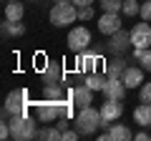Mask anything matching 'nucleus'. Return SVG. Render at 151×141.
I'll use <instances>...</instances> for the list:
<instances>
[{"label": "nucleus", "instance_id": "21", "mask_svg": "<svg viewBox=\"0 0 151 141\" xmlns=\"http://www.w3.org/2000/svg\"><path fill=\"white\" fill-rule=\"evenodd\" d=\"M43 96L45 98H53V101H63L65 91L58 86V83H48V86H43Z\"/></svg>", "mask_w": 151, "mask_h": 141}, {"label": "nucleus", "instance_id": "5", "mask_svg": "<svg viewBox=\"0 0 151 141\" xmlns=\"http://www.w3.org/2000/svg\"><path fill=\"white\" fill-rule=\"evenodd\" d=\"M63 106H65V98L63 101H53V98H43L40 103H35V116L40 121H55L58 116H63Z\"/></svg>", "mask_w": 151, "mask_h": 141}, {"label": "nucleus", "instance_id": "33", "mask_svg": "<svg viewBox=\"0 0 151 141\" xmlns=\"http://www.w3.org/2000/svg\"><path fill=\"white\" fill-rule=\"evenodd\" d=\"M53 3H73V0H53Z\"/></svg>", "mask_w": 151, "mask_h": 141}, {"label": "nucleus", "instance_id": "12", "mask_svg": "<svg viewBox=\"0 0 151 141\" xmlns=\"http://www.w3.org/2000/svg\"><path fill=\"white\" fill-rule=\"evenodd\" d=\"M126 91H129V88H126L124 78H108L106 86H103V93H106V98H113V101H124Z\"/></svg>", "mask_w": 151, "mask_h": 141}, {"label": "nucleus", "instance_id": "30", "mask_svg": "<svg viewBox=\"0 0 151 141\" xmlns=\"http://www.w3.org/2000/svg\"><path fill=\"white\" fill-rule=\"evenodd\" d=\"M78 134H81L78 129H76V131H63V139L65 141H73V139H78Z\"/></svg>", "mask_w": 151, "mask_h": 141}, {"label": "nucleus", "instance_id": "22", "mask_svg": "<svg viewBox=\"0 0 151 141\" xmlns=\"http://www.w3.org/2000/svg\"><path fill=\"white\" fill-rule=\"evenodd\" d=\"M3 33H5V35H23V33H25V25H23L20 20L18 23H13V20H3Z\"/></svg>", "mask_w": 151, "mask_h": 141}, {"label": "nucleus", "instance_id": "31", "mask_svg": "<svg viewBox=\"0 0 151 141\" xmlns=\"http://www.w3.org/2000/svg\"><path fill=\"white\" fill-rule=\"evenodd\" d=\"M76 3V8H86V5H93L96 0H73Z\"/></svg>", "mask_w": 151, "mask_h": 141}, {"label": "nucleus", "instance_id": "14", "mask_svg": "<svg viewBox=\"0 0 151 141\" xmlns=\"http://www.w3.org/2000/svg\"><path fill=\"white\" fill-rule=\"evenodd\" d=\"M124 83L126 88H141V83H144V68L141 65H129L124 73Z\"/></svg>", "mask_w": 151, "mask_h": 141}, {"label": "nucleus", "instance_id": "18", "mask_svg": "<svg viewBox=\"0 0 151 141\" xmlns=\"http://www.w3.org/2000/svg\"><path fill=\"white\" fill-rule=\"evenodd\" d=\"M23 15H25V8H23V3H18V0H10V3H5V18L13 23L23 20Z\"/></svg>", "mask_w": 151, "mask_h": 141}, {"label": "nucleus", "instance_id": "17", "mask_svg": "<svg viewBox=\"0 0 151 141\" xmlns=\"http://www.w3.org/2000/svg\"><path fill=\"white\" fill-rule=\"evenodd\" d=\"M131 136H134L131 129L124 126V124H116V121H113V124L108 126V139H113V141H129Z\"/></svg>", "mask_w": 151, "mask_h": 141}, {"label": "nucleus", "instance_id": "20", "mask_svg": "<svg viewBox=\"0 0 151 141\" xmlns=\"http://www.w3.org/2000/svg\"><path fill=\"white\" fill-rule=\"evenodd\" d=\"M134 58L144 70H151V48H134Z\"/></svg>", "mask_w": 151, "mask_h": 141}, {"label": "nucleus", "instance_id": "25", "mask_svg": "<svg viewBox=\"0 0 151 141\" xmlns=\"http://www.w3.org/2000/svg\"><path fill=\"white\" fill-rule=\"evenodd\" d=\"M121 13H124L126 18H134L141 13V5L136 3V0H124V8H121Z\"/></svg>", "mask_w": 151, "mask_h": 141}, {"label": "nucleus", "instance_id": "8", "mask_svg": "<svg viewBox=\"0 0 151 141\" xmlns=\"http://www.w3.org/2000/svg\"><path fill=\"white\" fill-rule=\"evenodd\" d=\"M131 43H134V48H151V25H149V20L134 25V30H131Z\"/></svg>", "mask_w": 151, "mask_h": 141}, {"label": "nucleus", "instance_id": "26", "mask_svg": "<svg viewBox=\"0 0 151 141\" xmlns=\"http://www.w3.org/2000/svg\"><path fill=\"white\" fill-rule=\"evenodd\" d=\"M139 98L144 103H151V83H141V88H139Z\"/></svg>", "mask_w": 151, "mask_h": 141}, {"label": "nucleus", "instance_id": "10", "mask_svg": "<svg viewBox=\"0 0 151 141\" xmlns=\"http://www.w3.org/2000/svg\"><path fill=\"white\" fill-rule=\"evenodd\" d=\"M68 96H70V101H73L78 109H86V106L93 103V91L86 86V83H83V86H73L68 91Z\"/></svg>", "mask_w": 151, "mask_h": 141}, {"label": "nucleus", "instance_id": "34", "mask_svg": "<svg viewBox=\"0 0 151 141\" xmlns=\"http://www.w3.org/2000/svg\"><path fill=\"white\" fill-rule=\"evenodd\" d=\"M8 3H10V0H8Z\"/></svg>", "mask_w": 151, "mask_h": 141}, {"label": "nucleus", "instance_id": "9", "mask_svg": "<svg viewBox=\"0 0 151 141\" xmlns=\"http://www.w3.org/2000/svg\"><path fill=\"white\" fill-rule=\"evenodd\" d=\"M131 45H134V43H131V33L124 30V28H121V30H116V33L111 35V40H108V50H111V53H116V55L126 53Z\"/></svg>", "mask_w": 151, "mask_h": 141}, {"label": "nucleus", "instance_id": "15", "mask_svg": "<svg viewBox=\"0 0 151 141\" xmlns=\"http://www.w3.org/2000/svg\"><path fill=\"white\" fill-rule=\"evenodd\" d=\"M134 121L141 126V129L151 126V103L141 101V106H136V109H134Z\"/></svg>", "mask_w": 151, "mask_h": 141}, {"label": "nucleus", "instance_id": "4", "mask_svg": "<svg viewBox=\"0 0 151 141\" xmlns=\"http://www.w3.org/2000/svg\"><path fill=\"white\" fill-rule=\"evenodd\" d=\"M76 20H78V8L73 3H55L53 10H50V23L55 28H65Z\"/></svg>", "mask_w": 151, "mask_h": 141}, {"label": "nucleus", "instance_id": "3", "mask_svg": "<svg viewBox=\"0 0 151 141\" xmlns=\"http://www.w3.org/2000/svg\"><path fill=\"white\" fill-rule=\"evenodd\" d=\"M101 126H103L101 111H96L93 106H86V109H81V111H78V116H76V129L81 131L83 136L96 134V129H101Z\"/></svg>", "mask_w": 151, "mask_h": 141}, {"label": "nucleus", "instance_id": "32", "mask_svg": "<svg viewBox=\"0 0 151 141\" xmlns=\"http://www.w3.org/2000/svg\"><path fill=\"white\" fill-rule=\"evenodd\" d=\"M146 139H151L146 131H139V134H136V141H146Z\"/></svg>", "mask_w": 151, "mask_h": 141}, {"label": "nucleus", "instance_id": "7", "mask_svg": "<svg viewBox=\"0 0 151 141\" xmlns=\"http://www.w3.org/2000/svg\"><path fill=\"white\" fill-rule=\"evenodd\" d=\"M101 119H103V126H111L113 121H119L121 114H124V103L121 101H113V98H106L101 103Z\"/></svg>", "mask_w": 151, "mask_h": 141}, {"label": "nucleus", "instance_id": "16", "mask_svg": "<svg viewBox=\"0 0 151 141\" xmlns=\"http://www.w3.org/2000/svg\"><path fill=\"white\" fill-rule=\"evenodd\" d=\"M126 60L124 58H113V60H106V76L108 78H124L126 73Z\"/></svg>", "mask_w": 151, "mask_h": 141}, {"label": "nucleus", "instance_id": "27", "mask_svg": "<svg viewBox=\"0 0 151 141\" xmlns=\"http://www.w3.org/2000/svg\"><path fill=\"white\" fill-rule=\"evenodd\" d=\"M141 20H149L151 23V0H146V3H141Z\"/></svg>", "mask_w": 151, "mask_h": 141}, {"label": "nucleus", "instance_id": "28", "mask_svg": "<svg viewBox=\"0 0 151 141\" xmlns=\"http://www.w3.org/2000/svg\"><path fill=\"white\" fill-rule=\"evenodd\" d=\"M93 18V8L86 5V8H78V20H91Z\"/></svg>", "mask_w": 151, "mask_h": 141}, {"label": "nucleus", "instance_id": "24", "mask_svg": "<svg viewBox=\"0 0 151 141\" xmlns=\"http://www.w3.org/2000/svg\"><path fill=\"white\" fill-rule=\"evenodd\" d=\"M98 5L103 13H119L124 8V0H98Z\"/></svg>", "mask_w": 151, "mask_h": 141}, {"label": "nucleus", "instance_id": "1", "mask_svg": "<svg viewBox=\"0 0 151 141\" xmlns=\"http://www.w3.org/2000/svg\"><path fill=\"white\" fill-rule=\"evenodd\" d=\"M30 106H35V103L30 101L28 91H25V88H18V91H10V93H8L3 111H5L8 116H23V114L30 111Z\"/></svg>", "mask_w": 151, "mask_h": 141}, {"label": "nucleus", "instance_id": "2", "mask_svg": "<svg viewBox=\"0 0 151 141\" xmlns=\"http://www.w3.org/2000/svg\"><path fill=\"white\" fill-rule=\"evenodd\" d=\"M8 124H10V136H13L15 141H30V139H35V136H38L35 121H33L28 114H23V116H13Z\"/></svg>", "mask_w": 151, "mask_h": 141}, {"label": "nucleus", "instance_id": "19", "mask_svg": "<svg viewBox=\"0 0 151 141\" xmlns=\"http://www.w3.org/2000/svg\"><path fill=\"white\" fill-rule=\"evenodd\" d=\"M106 81H108V76L103 78L101 73H96V70H93V73H88V76H86V81H83V83H86V86L91 88V91H103Z\"/></svg>", "mask_w": 151, "mask_h": 141}, {"label": "nucleus", "instance_id": "23", "mask_svg": "<svg viewBox=\"0 0 151 141\" xmlns=\"http://www.w3.org/2000/svg\"><path fill=\"white\" fill-rule=\"evenodd\" d=\"M35 139H40V141H58V139H63V131H60L58 126H55V129H40Z\"/></svg>", "mask_w": 151, "mask_h": 141}, {"label": "nucleus", "instance_id": "11", "mask_svg": "<svg viewBox=\"0 0 151 141\" xmlns=\"http://www.w3.org/2000/svg\"><path fill=\"white\" fill-rule=\"evenodd\" d=\"M98 30L103 35H113L116 30H121V15L119 13H103L98 18Z\"/></svg>", "mask_w": 151, "mask_h": 141}, {"label": "nucleus", "instance_id": "6", "mask_svg": "<svg viewBox=\"0 0 151 141\" xmlns=\"http://www.w3.org/2000/svg\"><path fill=\"white\" fill-rule=\"evenodd\" d=\"M88 45H91V30L88 28H73L68 33V48L73 53H83Z\"/></svg>", "mask_w": 151, "mask_h": 141}, {"label": "nucleus", "instance_id": "29", "mask_svg": "<svg viewBox=\"0 0 151 141\" xmlns=\"http://www.w3.org/2000/svg\"><path fill=\"white\" fill-rule=\"evenodd\" d=\"M0 139H10V124H0Z\"/></svg>", "mask_w": 151, "mask_h": 141}, {"label": "nucleus", "instance_id": "13", "mask_svg": "<svg viewBox=\"0 0 151 141\" xmlns=\"http://www.w3.org/2000/svg\"><path fill=\"white\" fill-rule=\"evenodd\" d=\"M60 81H63V63H55V60L45 63V68H43V83L48 86V83H60Z\"/></svg>", "mask_w": 151, "mask_h": 141}]
</instances>
